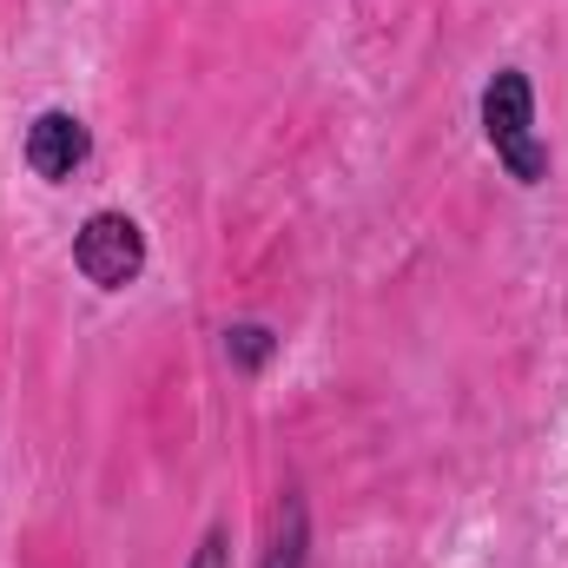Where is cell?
<instances>
[{
	"mask_svg": "<svg viewBox=\"0 0 568 568\" xmlns=\"http://www.w3.org/2000/svg\"><path fill=\"white\" fill-rule=\"evenodd\" d=\"M483 140L503 159V172L516 185H542L549 179V145L536 133V87L523 67H496L483 87Z\"/></svg>",
	"mask_w": 568,
	"mask_h": 568,
	"instance_id": "1",
	"label": "cell"
},
{
	"mask_svg": "<svg viewBox=\"0 0 568 568\" xmlns=\"http://www.w3.org/2000/svg\"><path fill=\"white\" fill-rule=\"evenodd\" d=\"M73 265L93 291H126L145 278V232L126 212H93L73 232Z\"/></svg>",
	"mask_w": 568,
	"mask_h": 568,
	"instance_id": "2",
	"label": "cell"
},
{
	"mask_svg": "<svg viewBox=\"0 0 568 568\" xmlns=\"http://www.w3.org/2000/svg\"><path fill=\"white\" fill-rule=\"evenodd\" d=\"M87 152H93V133H87L80 113L47 106V113L27 126V165H33V179H47V185H67V179L87 165Z\"/></svg>",
	"mask_w": 568,
	"mask_h": 568,
	"instance_id": "3",
	"label": "cell"
},
{
	"mask_svg": "<svg viewBox=\"0 0 568 568\" xmlns=\"http://www.w3.org/2000/svg\"><path fill=\"white\" fill-rule=\"evenodd\" d=\"M258 568H311V509L297 489H284V503L272 509V542Z\"/></svg>",
	"mask_w": 568,
	"mask_h": 568,
	"instance_id": "4",
	"label": "cell"
},
{
	"mask_svg": "<svg viewBox=\"0 0 568 568\" xmlns=\"http://www.w3.org/2000/svg\"><path fill=\"white\" fill-rule=\"evenodd\" d=\"M272 351H278V337H272L265 324H232V331H225V357H232L239 371H265Z\"/></svg>",
	"mask_w": 568,
	"mask_h": 568,
	"instance_id": "5",
	"label": "cell"
},
{
	"mask_svg": "<svg viewBox=\"0 0 568 568\" xmlns=\"http://www.w3.org/2000/svg\"><path fill=\"white\" fill-rule=\"evenodd\" d=\"M225 556H232V536L212 523V529L199 536V549H192V562H185V568H225Z\"/></svg>",
	"mask_w": 568,
	"mask_h": 568,
	"instance_id": "6",
	"label": "cell"
}]
</instances>
